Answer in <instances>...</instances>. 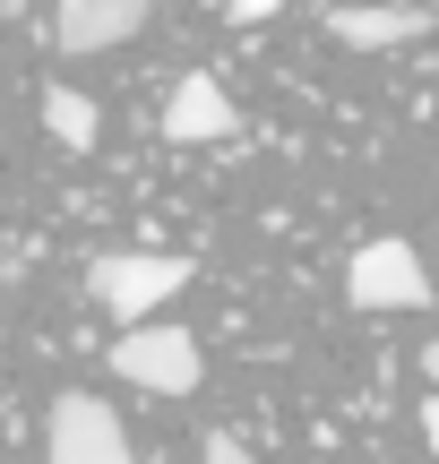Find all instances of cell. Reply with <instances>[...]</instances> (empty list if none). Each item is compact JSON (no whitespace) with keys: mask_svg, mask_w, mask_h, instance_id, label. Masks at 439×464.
<instances>
[{"mask_svg":"<svg viewBox=\"0 0 439 464\" xmlns=\"http://www.w3.org/2000/svg\"><path fill=\"white\" fill-rule=\"evenodd\" d=\"M112 370H121L130 387H147V396H190V387L207 379L199 335L172 327V318H138V327H121V335H112Z\"/></svg>","mask_w":439,"mask_h":464,"instance_id":"1","label":"cell"},{"mask_svg":"<svg viewBox=\"0 0 439 464\" xmlns=\"http://www.w3.org/2000/svg\"><path fill=\"white\" fill-rule=\"evenodd\" d=\"M181 284H190V258H172V249H103V258L86 266V293H95L121 327H138V318H147L155 301H172Z\"/></svg>","mask_w":439,"mask_h":464,"instance_id":"2","label":"cell"},{"mask_svg":"<svg viewBox=\"0 0 439 464\" xmlns=\"http://www.w3.org/2000/svg\"><path fill=\"white\" fill-rule=\"evenodd\" d=\"M44 464H138L121 439V413L103 396H52L44 413Z\"/></svg>","mask_w":439,"mask_h":464,"instance_id":"3","label":"cell"},{"mask_svg":"<svg viewBox=\"0 0 439 464\" xmlns=\"http://www.w3.org/2000/svg\"><path fill=\"white\" fill-rule=\"evenodd\" d=\"M345 293H354V310H423L431 276L414 258V241H362L345 266Z\"/></svg>","mask_w":439,"mask_h":464,"instance_id":"4","label":"cell"},{"mask_svg":"<svg viewBox=\"0 0 439 464\" xmlns=\"http://www.w3.org/2000/svg\"><path fill=\"white\" fill-rule=\"evenodd\" d=\"M138 26H147V0H52V44H61L69 61L130 44Z\"/></svg>","mask_w":439,"mask_h":464,"instance_id":"5","label":"cell"},{"mask_svg":"<svg viewBox=\"0 0 439 464\" xmlns=\"http://www.w3.org/2000/svg\"><path fill=\"white\" fill-rule=\"evenodd\" d=\"M233 130H241V103L224 95L207 69H190V78L164 95V138L172 147H207V138H233Z\"/></svg>","mask_w":439,"mask_h":464,"instance_id":"6","label":"cell"},{"mask_svg":"<svg viewBox=\"0 0 439 464\" xmlns=\"http://www.w3.org/2000/svg\"><path fill=\"white\" fill-rule=\"evenodd\" d=\"M431 17L414 9V0H354V9H327V34H337L345 52H396L414 44Z\"/></svg>","mask_w":439,"mask_h":464,"instance_id":"7","label":"cell"},{"mask_svg":"<svg viewBox=\"0 0 439 464\" xmlns=\"http://www.w3.org/2000/svg\"><path fill=\"white\" fill-rule=\"evenodd\" d=\"M44 130L61 138V147H95V138H103V112L86 95H69V86H52V95H44Z\"/></svg>","mask_w":439,"mask_h":464,"instance_id":"8","label":"cell"},{"mask_svg":"<svg viewBox=\"0 0 439 464\" xmlns=\"http://www.w3.org/2000/svg\"><path fill=\"white\" fill-rule=\"evenodd\" d=\"M207 464H259L250 448H241V439L233 430H207Z\"/></svg>","mask_w":439,"mask_h":464,"instance_id":"9","label":"cell"},{"mask_svg":"<svg viewBox=\"0 0 439 464\" xmlns=\"http://www.w3.org/2000/svg\"><path fill=\"white\" fill-rule=\"evenodd\" d=\"M224 9H233V26H259V17H268L276 0H224Z\"/></svg>","mask_w":439,"mask_h":464,"instance_id":"10","label":"cell"},{"mask_svg":"<svg viewBox=\"0 0 439 464\" xmlns=\"http://www.w3.org/2000/svg\"><path fill=\"white\" fill-rule=\"evenodd\" d=\"M423 439H431V456H439V387H431V404H423Z\"/></svg>","mask_w":439,"mask_h":464,"instance_id":"11","label":"cell"},{"mask_svg":"<svg viewBox=\"0 0 439 464\" xmlns=\"http://www.w3.org/2000/svg\"><path fill=\"white\" fill-rule=\"evenodd\" d=\"M423 379L439 387V335H431V344H423Z\"/></svg>","mask_w":439,"mask_h":464,"instance_id":"12","label":"cell"}]
</instances>
